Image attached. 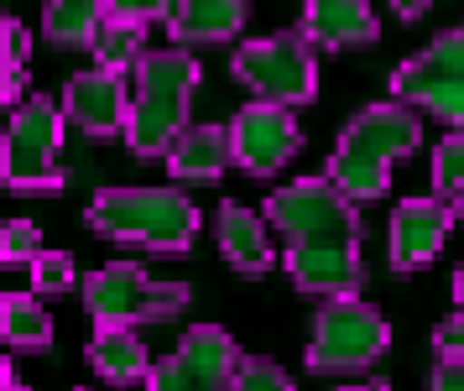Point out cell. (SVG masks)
Here are the masks:
<instances>
[{
  "label": "cell",
  "instance_id": "cell-1",
  "mask_svg": "<svg viewBox=\"0 0 464 391\" xmlns=\"http://www.w3.org/2000/svg\"><path fill=\"white\" fill-rule=\"evenodd\" d=\"M266 225L287 240V277L308 298H360V204L329 178H293L266 199Z\"/></svg>",
  "mask_w": 464,
  "mask_h": 391
},
{
  "label": "cell",
  "instance_id": "cell-2",
  "mask_svg": "<svg viewBox=\"0 0 464 391\" xmlns=\"http://www.w3.org/2000/svg\"><path fill=\"white\" fill-rule=\"evenodd\" d=\"M422 142V115L412 104L386 100V104H365L355 121L339 131L334 157H329V183L355 199V204H371L386 193L392 183V167L418 152Z\"/></svg>",
  "mask_w": 464,
  "mask_h": 391
},
{
  "label": "cell",
  "instance_id": "cell-3",
  "mask_svg": "<svg viewBox=\"0 0 464 391\" xmlns=\"http://www.w3.org/2000/svg\"><path fill=\"white\" fill-rule=\"evenodd\" d=\"M136 89H130V125L126 146L141 162H168V152L178 146V136L188 131V104L204 83V68L188 47H162L136 63Z\"/></svg>",
  "mask_w": 464,
  "mask_h": 391
},
{
  "label": "cell",
  "instance_id": "cell-4",
  "mask_svg": "<svg viewBox=\"0 0 464 391\" xmlns=\"http://www.w3.org/2000/svg\"><path fill=\"white\" fill-rule=\"evenodd\" d=\"M89 230L115 246L183 256L198 235V204L183 188H100L89 199Z\"/></svg>",
  "mask_w": 464,
  "mask_h": 391
},
{
  "label": "cell",
  "instance_id": "cell-5",
  "mask_svg": "<svg viewBox=\"0 0 464 391\" xmlns=\"http://www.w3.org/2000/svg\"><path fill=\"white\" fill-rule=\"evenodd\" d=\"M392 345V324L365 298H329L314 313L308 334V371L314 376H360Z\"/></svg>",
  "mask_w": 464,
  "mask_h": 391
},
{
  "label": "cell",
  "instance_id": "cell-6",
  "mask_svg": "<svg viewBox=\"0 0 464 391\" xmlns=\"http://www.w3.org/2000/svg\"><path fill=\"white\" fill-rule=\"evenodd\" d=\"M230 73L261 104H282V110L308 104L318 94V58H314V42L303 32H276V37H261V42H240Z\"/></svg>",
  "mask_w": 464,
  "mask_h": 391
},
{
  "label": "cell",
  "instance_id": "cell-7",
  "mask_svg": "<svg viewBox=\"0 0 464 391\" xmlns=\"http://www.w3.org/2000/svg\"><path fill=\"white\" fill-rule=\"evenodd\" d=\"M392 94L464 136V26H449L392 73Z\"/></svg>",
  "mask_w": 464,
  "mask_h": 391
},
{
  "label": "cell",
  "instance_id": "cell-8",
  "mask_svg": "<svg viewBox=\"0 0 464 391\" xmlns=\"http://www.w3.org/2000/svg\"><path fill=\"white\" fill-rule=\"evenodd\" d=\"M84 308L105 324H147V318H168V313L188 308V282H157L147 267L136 261H110V267L84 277Z\"/></svg>",
  "mask_w": 464,
  "mask_h": 391
},
{
  "label": "cell",
  "instance_id": "cell-9",
  "mask_svg": "<svg viewBox=\"0 0 464 391\" xmlns=\"http://www.w3.org/2000/svg\"><path fill=\"white\" fill-rule=\"evenodd\" d=\"M5 188H63V104L32 94L5 125Z\"/></svg>",
  "mask_w": 464,
  "mask_h": 391
},
{
  "label": "cell",
  "instance_id": "cell-10",
  "mask_svg": "<svg viewBox=\"0 0 464 391\" xmlns=\"http://www.w3.org/2000/svg\"><path fill=\"white\" fill-rule=\"evenodd\" d=\"M240 360V345L219 324H193L178 339V350L151 371L147 391H235Z\"/></svg>",
  "mask_w": 464,
  "mask_h": 391
},
{
  "label": "cell",
  "instance_id": "cell-11",
  "mask_svg": "<svg viewBox=\"0 0 464 391\" xmlns=\"http://www.w3.org/2000/svg\"><path fill=\"white\" fill-rule=\"evenodd\" d=\"M230 142H235V167H246L251 178H272L303 152V131H297L293 110L251 100L230 121Z\"/></svg>",
  "mask_w": 464,
  "mask_h": 391
},
{
  "label": "cell",
  "instance_id": "cell-12",
  "mask_svg": "<svg viewBox=\"0 0 464 391\" xmlns=\"http://www.w3.org/2000/svg\"><path fill=\"white\" fill-rule=\"evenodd\" d=\"M63 121L84 131L94 142H110L130 125V100H126V73L89 68L63 83Z\"/></svg>",
  "mask_w": 464,
  "mask_h": 391
},
{
  "label": "cell",
  "instance_id": "cell-13",
  "mask_svg": "<svg viewBox=\"0 0 464 391\" xmlns=\"http://www.w3.org/2000/svg\"><path fill=\"white\" fill-rule=\"evenodd\" d=\"M459 214L439 199H401L397 214H392V271H418L428 261H439L443 240H449V225H454Z\"/></svg>",
  "mask_w": 464,
  "mask_h": 391
},
{
  "label": "cell",
  "instance_id": "cell-14",
  "mask_svg": "<svg viewBox=\"0 0 464 391\" xmlns=\"http://www.w3.org/2000/svg\"><path fill=\"white\" fill-rule=\"evenodd\" d=\"M303 37L314 47H329V53H344V47H371L381 37V21L365 0H314L303 11Z\"/></svg>",
  "mask_w": 464,
  "mask_h": 391
},
{
  "label": "cell",
  "instance_id": "cell-15",
  "mask_svg": "<svg viewBox=\"0 0 464 391\" xmlns=\"http://www.w3.org/2000/svg\"><path fill=\"white\" fill-rule=\"evenodd\" d=\"M214 235H219V250H225V261L235 271H272L276 267V246H272V230H266V214H251L246 204H219Z\"/></svg>",
  "mask_w": 464,
  "mask_h": 391
},
{
  "label": "cell",
  "instance_id": "cell-16",
  "mask_svg": "<svg viewBox=\"0 0 464 391\" xmlns=\"http://www.w3.org/2000/svg\"><path fill=\"white\" fill-rule=\"evenodd\" d=\"M230 162H235L230 125H188L178 136V146L168 152V172L183 178V183H214Z\"/></svg>",
  "mask_w": 464,
  "mask_h": 391
},
{
  "label": "cell",
  "instance_id": "cell-17",
  "mask_svg": "<svg viewBox=\"0 0 464 391\" xmlns=\"http://www.w3.org/2000/svg\"><path fill=\"white\" fill-rule=\"evenodd\" d=\"M89 366L105 376L110 386H136V381H151V371H157L147 345H141V334L121 329V324L94 329V339H89Z\"/></svg>",
  "mask_w": 464,
  "mask_h": 391
},
{
  "label": "cell",
  "instance_id": "cell-18",
  "mask_svg": "<svg viewBox=\"0 0 464 391\" xmlns=\"http://www.w3.org/2000/svg\"><path fill=\"white\" fill-rule=\"evenodd\" d=\"M246 21H251L246 0H183L168 26L183 47H198V42L214 47V42H230L235 32H246Z\"/></svg>",
  "mask_w": 464,
  "mask_h": 391
},
{
  "label": "cell",
  "instance_id": "cell-19",
  "mask_svg": "<svg viewBox=\"0 0 464 391\" xmlns=\"http://www.w3.org/2000/svg\"><path fill=\"white\" fill-rule=\"evenodd\" d=\"M105 11V0H53L43 11V37L58 42V47H94Z\"/></svg>",
  "mask_w": 464,
  "mask_h": 391
},
{
  "label": "cell",
  "instance_id": "cell-20",
  "mask_svg": "<svg viewBox=\"0 0 464 391\" xmlns=\"http://www.w3.org/2000/svg\"><path fill=\"white\" fill-rule=\"evenodd\" d=\"M89 53H94V68H110V73H126L130 68L136 73V63L147 58V26L121 16V11H105V26H100V37H94Z\"/></svg>",
  "mask_w": 464,
  "mask_h": 391
},
{
  "label": "cell",
  "instance_id": "cell-21",
  "mask_svg": "<svg viewBox=\"0 0 464 391\" xmlns=\"http://www.w3.org/2000/svg\"><path fill=\"white\" fill-rule=\"evenodd\" d=\"M0 324H5L11 350H47L53 345V318H47L37 292H11L0 303Z\"/></svg>",
  "mask_w": 464,
  "mask_h": 391
},
{
  "label": "cell",
  "instance_id": "cell-22",
  "mask_svg": "<svg viewBox=\"0 0 464 391\" xmlns=\"http://www.w3.org/2000/svg\"><path fill=\"white\" fill-rule=\"evenodd\" d=\"M433 199L449 209L464 204V136L459 131H449L433 152Z\"/></svg>",
  "mask_w": 464,
  "mask_h": 391
},
{
  "label": "cell",
  "instance_id": "cell-23",
  "mask_svg": "<svg viewBox=\"0 0 464 391\" xmlns=\"http://www.w3.org/2000/svg\"><path fill=\"white\" fill-rule=\"evenodd\" d=\"M22 83H26V26L16 16H5V83H0V94L5 104H16L22 110Z\"/></svg>",
  "mask_w": 464,
  "mask_h": 391
},
{
  "label": "cell",
  "instance_id": "cell-24",
  "mask_svg": "<svg viewBox=\"0 0 464 391\" xmlns=\"http://www.w3.org/2000/svg\"><path fill=\"white\" fill-rule=\"evenodd\" d=\"M73 256H63V250H43L37 261H32V292L37 298H63V292H73Z\"/></svg>",
  "mask_w": 464,
  "mask_h": 391
},
{
  "label": "cell",
  "instance_id": "cell-25",
  "mask_svg": "<svg viewBox=\"0 0 464 391\" xmlns=\"http://www.w3.org/2000/svg\"><path fill=\"white\" fill-rule=\"evenodd\" d=\"M235 391H297L293 376L282 371L276 360H266V355H246L240 360V381H235Z\"/></svg>",
  "mask_w": 464,
  "mask_h": 391
},
{
  "label": "cell",
  "instance_id": "cell-26",
  "mask_svg": "<svg viewBox=\"0 0 464 391\" xmlns=\"http://www.w3.org/2000/svg\"><path fill=\"white\" fill-rule=\"evenodd\" d=\"M454 313L433 329V350L439 355H464V267H454Z\"/></svg>",
  "mask_w": 464,
  "mask_h": 391
},
{
  "label": "cell",
  "instance_id": "cell-27",
  "mask_svg": "<svg viewBox=\"0 0 464 391\" xmlns=\"http://www.w3.org/2000/svg\"><path fill=\"white\" fill-rule=\"evenodd\" d=\"M37 256H43V230L32 225V220H11L5 225V240H0V261H11V267L26 261L32 267Z\"/></svg>",
  "mask_w": 464,
  "mask_h": 391
},
{
  "label": "cell",
  "instance_id": "cell-28",
  "mask_svg": "<svg viewBox=\"0 0 464 391\" xmlns=\"http://www.w3.org/2000/svg\"><path fill=\"white\" fill-rule=\"evenodd\" d=\"M428 391H464V355H439L433 376H428Z\"/></svg>",
  "mask_w": 464,
  "mask_h": 391
},
{
  "label": "cell",
  "instance_id": "cell-29",
  "mask_svg": "<svg viewBox=\"0 0 464 391\" xmlns=\"http://www.w3.org/2000/svg\"><path fill=\"white\" fill-rule=\"evenodd\" d=\"M422 11H428V5H422V0H418V5H412V0H401V5H397V16H407V21H418Z\"/></svg>",
  "mask_w": 464,
  "mask_h": 391
},
{
  "label": "cell",
  "instance_id": "cell-30",
  "mask_svg": "<svg viewBox=\"0 0 464 391\" xmlns=\"http://www.w3.org/2000/svg\"><path fill=\"white\" fill-rule=\"evenodd\" d=\"M344 391H392V386H381V381H376V386H344Z\"/></svg>",
  "mask_w": 464,
  "mask_h": 391
},
{
  "label": "cell",
  "instance_id": "cell-31",
  "mask_svg": "<svg viewBox=\"0 0 464 391\" xmlns=\"http://www.w3.org/2000/svg\"><path fill=\"white\" fill-rule=\"evenodd\" d=\"M5 391H26V386H22V381H5Z\"/></svg>",
  "mask_w": 464,
  "mask_h": 391
},
{
  "label": "cell",
  "instance_id": "cell-32",
  "mask_svg": "<svg viewBox=\"0 0 464 391\" xmlns=\"http://www.w3.org/2000/svg\"><path fill=\"white\" fill-rule=\"evenodd\" d=\"M454 214H459V225H464V204H459V209H454Z\"/></svg>",
  "mask_w": 464,
  "mask_h": 391
}]
</instances>
